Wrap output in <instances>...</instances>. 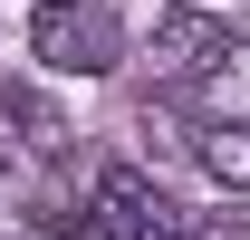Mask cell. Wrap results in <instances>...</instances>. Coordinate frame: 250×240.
Wrapping results in <instances>:
<instances>
[{
    "label": "cell",
    "mask_w": 250,
    "mask_h": 240,
    "mask_svg": "<svg viewBox=\"0 0 250 240\" xmlns=\"http://www.w3.org/2000/svg\"><path fill=\"white\" fill-rule=\"evenodd\" d=\"M202 173L221 192H250V125H202Z\"/></svg>",
    "instance_id": "obj_4"
},
{
    "label": "cell",
    "mask_w": 250,
    "mask_h": 240,
    "mask_svg": "<svg viewBox=\"0 0 250 240\" xmlns=\"http://www.w3.org/2000/svg\"><path fill=\"white\" fill-rule=\"evenodd\" d=\"M29 48H39V67H58V77H106V67H116V20L87 10V0H48L39 29H29Z\"/></svg>",
    "instance_id": "obj_1"
},
{
    "label": "cell",
    "mask_w": 250,
    "mask_h": 240,
    "mask_svg": "<svg viewBox=\"0 0 250 240\" xmlns=\"http://www.w3.org/2000/svg\"><path fill=\"white\" fill-rule=\"evenodd\" d=\"M0 116H20V125H29V144H58V116H48L29 87H0Z\"/></svg>",
    "instance_id": "obj_5"
},
{
    "label": "cell",
    "mask_w": 250,
    "mask_h": 240,
    "mask_svg": "<svg viewBox=\"0 0 250 240\" xmlns=\"http://www.w3.org/2000/svg\"><path fill=\"white\" fill-rule=\"evenodd\" d=\"M39 10H48V0H39Z\"/></svg>",
    "instance_id": "obj_7"
},
{
    "label": "cell",
    "mask_w": 250,
    "mask_h": 240,
    "mask_svg": "<svg viewBox=\"0 0 250 240\" xmlns=\"http://www.w3.org/2000/svg\"><path fill=\"white\" fill-rule=\"evenodd\" d=\"M231 48H241V29L212 20V10H164L154 20V58L173 77H212V67H231Z\"/></svg>",
    "instance_id": "obj_3"
},
{
    "label": "cell",
    "mask_w": 250,
    "mask_h": 240,
    "mask_svg": "<svg viewBox=\"0 0 250 240\" xmlns=\"http://www.w3.org/2000/svg\"><path fill=\"white\" fill-rule=\"evenodd\" d=\"M96 231L106 240H183V211L164 202L135 163H106L96 173Z\"/></svg>",
    "instance_id": "obj_2"
},
{
    "label": "cell",
    "mask_w": 250,
    "mask_h": 240,
    "mask_svg": "<svg viewBox=\"0 0 250 240\" xmlns=\"http://www.w3.org/2000/svg\"><path fill=\"white\" fill-rule=\"evenodd\" d=\"M202 240H250V221H212V231H202Z\"/></svg>",
    "instance_id": "obj_6"
}]
</instances>
